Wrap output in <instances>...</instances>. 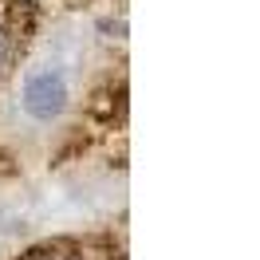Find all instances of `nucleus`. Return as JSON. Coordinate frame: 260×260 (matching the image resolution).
Wrapping results in <instances>:
<instances>
[{"mask_svg":"<svg viewBox=\"0 0 260 260\" xmlns=\"http://www.w3.org/2000/svg\"><path fill=\"white\" fill-rule=\"evenodd\" d=\"M12 55H16V24L0 12V71L12 63Z\"/></svg>","mask_w":260,"mask_h":260,"instance_id":"7ed1b4c3","label":"nucleus"},{"mask_svg":"<svg viewBox=\"0 0 260 260\" xmlns=\"http://www.w3.org/2000/svg\"><path fill=\"white\" fill-rule=\"evenodd\" d=\"M20 260H122V248L111 237L71 233V237H51V241L32 244Z\"/></svg>","mask_w":260,"mask_h":260,"instance_id":"f03ea898","label":"nucleus"},{"mask_svg":"<svg viewBox=\"0 0 260 260\" xmlns=\"http://www.w3.org/2000/svg\"><path fill=\"white\" fill-rule=\"evenodd\" d=\"M99 63L95 24L55 20L0 83V146L20 158H44L75 126Z\"/></svg>","mask_w":260,"mask_h":260,"instance_id":"f257e3e1","label":"nucleus"}]
</instances>
